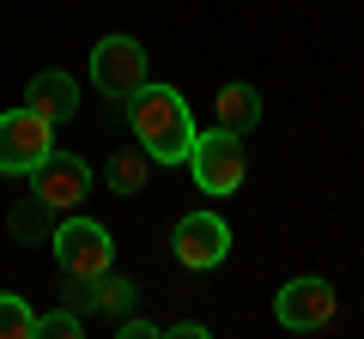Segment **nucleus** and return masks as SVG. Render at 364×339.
Returning a JSON list of instances; mask_svg holds the SVG:
<instances>
[{
  "mask_svg": "<svg viewBox=\"0 0 364 339\" xmlns=\"http://www.w3.org/2000/svg\"><path fill=\"white\" fill-rule=\"evenodd\" d=\"M128 121H134V140L152 152V164H188V152H195V140H200L182 91L152 85V79L128 97Z\"/></svg>",
  "mask_w": 364,
  "mask_h": 339,
  "instance_id": "1",
  "label": "nucleus"
},
{
  "mask_svg": "<svg viewBox=\"0 0 364 339\" xmlns=\"http://www.w3.org/2000/svg\"><path fill=\"white\" fill-rule=\"evenodd\" d=\"M188 170H195V188L213 200H231L237 188H243L249 164H243V145H237L231 128H213L195 140V152H188Z\"/></svg>",
  "mask_w": 364,
  "mask_h": 339,
  "instance_id": "2",
  "label": "nucleus"
},
{
  "mask_svg": "<svg viewBox=\"0 0 364 339\" xmlns=\"http://www.w3.org/2000/svg\"><path fill=\"white\" fill-rule=\"evenodd\" d=\"M55 261H61V273H79V279H97L116 267V243H109V230L97 218H73L67 212L61 224H55Z\"/></svg>",
  "mask_w": 364,
  "mask_h": 339,
  "instance_id": "3",
  "label": "nucleus"
},
{
  "mask_svg": "<svg viewBox=\"0 0 364 339\" xmlns=\"http://www.w3.org/2000/svg\"><path fill=\"white\" fill-rule=\"evenodd\" d=\"M49 152H55V121H43L37 109L0 116V176H31Z\"/></svg>",
  "mask_w": 364,
  "mask_h": 339,
  "instance_id": "4",
  "label": "nucleus"
},
{
  "mask_svg": "<svg viewBox=\"0 0 364 339\" xmlns=\"http://www.w3.org/2000/svg\"><path fill=\"white\" fill-rule=\"evenodd\" d=\"M170 255H176L188 273H213V267L231 255V224H225L219 212H188V218H176V230H170Z\"/></svg>",
  "mask_w": 364,
  "mask_h": 339,
  "instance_id": "5",
  "label": "nucleus"
},
{
  "mask_svg": "<svg viewBox=\"0 0 364 339\" xmlns=\"http://www.w3.org/2000/svg\"><path fill=\"white\" fill-rule=\"evenodd\" d=\"M91 85H97L104 97H122V104H128V97L146 85V49L134 37H104L97 49H91Z\"/></svg>",
  "mask_w": 364,
  "mask_h": 339,
  "instance_id": "6",
  "label": "nucleus"
},
{
  "mask_svg": "<svg viewBox=\"0 0 364 339\" xmlns=\"http://www.w3.org/2000/svg\"><path fill=\"white\" fill-rule=\"evenodd\" d=\"M85 194H91V164L73 152H49L31 170V200H43L49 212H73Z\"/></svg>",
  "mask_w": 364,
  "mask_h": 339,
  "instance_id": "7",
  "label": "nucleus"
},
{
  "mask_svg": "<svg viewBox=\"0 0 364 339\" xmlns=\"http://www.w3.org/2000/svg\"><path fill=\"white\" fill-rule=\"evenodd\" d=\"M273 315H279V327H291V333H316V327L334 321V285H328V279H291V285H279V297H273Z\"/></svg>",
  "mask_w": 364,
  "mask_h": 339,
  "instance_id": "8",
  "label": "nucleus"
},
{
  "mask_svg": "<svg viewBox=\"0 0 364 339\" xmlns=\"http://www.w3.org/2000/svg\"><path fill=\"white\" fill-rule=\"evenodd\" d=\"M25 109H37L43 121H55V128H61V121L79 109V85H73V73H61V67L37 73V79L25 85Z\"/></svg>",
  "mask_w": 364,
  "mask_h": 339,
  "instance_id": "9",
  "label": "nucleus"
},
{
  "mask_svg": "<svg viewBox=\"0 0 364 339\" xmlns=\"http://www.w3.org/2000/svg\"><path fill=\"white\" fill-rule=\"evenodd\" d=\"M213 116H219V128H231V133H249V128L261 121V91L237 79V85H225V91L213 97Z\"/></svg>",
  "mask_w": 364,
  "mask_h": 339,
  "instance_id": "10",
  "label": "nucleus"
},
{
  "mask_svg": "<svg viewBox=\"0 0 364 339\" xmlns=\"http://www.w3.org/2000/svg\"><path fill=\"white\" fill-rule=\"evenodd\" d=\"M104 182L116 188V194H140V188L152 182V152H146V145L140 152H116L109 170H104Z\"/></svg>",
  "mask_w": 364,
  "mask_h": 339,
  "instance_id": "11",
  "label": "nucleus"
},
{
  "mask_svg": "<svg viewBox=\"0 0 364 339\" xmlns=\"http://www.w3.org/2000/svg\"><path fill=\"white\" fill-rule=\"evenodd\" d=\"M134 297H140V291H134V279H122L116 267H109V273H97V279H91V297H85V309L128 315V309H134Z\"/></svg>",
  "mask_w": 364,
  "mask_h": 339,
  "instance_id": "12",
  "label": "nucleus"
},
{
  "mask_svg": "<svg viewBox=\"0 0 364 339\" xmlns=\"http://www.w3.org/2000/svg\"><path fill=\"white\" fill-rule=\"evenodd\" d=\"M0 339H37V309L18 291H0Z\"/></svg>",
  "mask_w": 364,
  "mask_h": 339,
  "instance_id": "13",
  "label": "nucleus"
},
{
  "mask_svg": "<svg viewBox=\"0 0 364 339\" xmlns=\"http://www.w3.org/2000/svg\"><path fill=\"white\" fill-rule=\"evenodd\" d=\"M79 333H85L79 309H55V315H37V339H79Z\"/></svg>",
  "mask_w": 364,
  "mask_h": 339,
  "instance_id": "14",
  "label": "nucleus"
},
{
  "mask_svg": "<svg viewBox=\"0 0 364 339\" xmlns=\"http://www.w3.org/2000/svg\"><path fill=\"white\" fill-rule=\"evenodd\" d=\"M13 230H18V236H31V230H49V206H43V200L18 206V212H13ZM49 236H55V230H49Z\"/></svg>",
  "mask_w": 364,
  "mask_h": 339,
  "instance_id": "15",
  "label": "nucleus"
},
{
  "mask_svg": "<svg viewBox=\"0 0 364 339\" xmlns=\"http://www.w3.org/2000/svg\"><path fill=\"white\" fill-rule=\"evenodd\" d=\"M116 333H122V339H164V327H158V321H146V315H134V309H128V315L116 321Z\"/></svg>",
  "mask_w": 364,
  "mask_h": 339,
  "instance_id": "16",
  "label": "nucleus"
},
{
  "mask_svg": "<svg viewBox=\"0 0 364 339\" xmlns=\"http://www.w3.org/2000/svg\"><path fill=\"white\" fill-rule=\"evenodd\" d=\"M207 333H213L207 321H170L164 327V339H207Z\"/></svg>",
  "mask_w": 364,
  "mask_h": 339,
  "instance_id": "17",
  "label": "nucleus"
}]
</instances>
